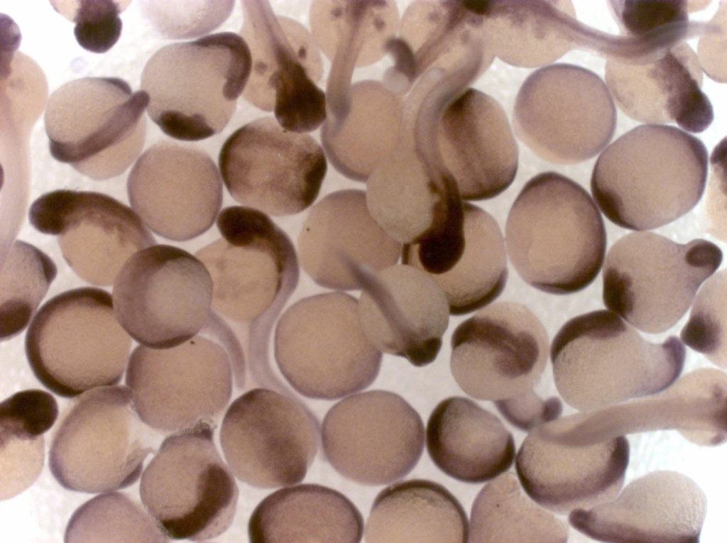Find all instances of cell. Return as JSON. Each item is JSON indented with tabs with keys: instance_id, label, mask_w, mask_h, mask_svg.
<instances>
[{
	"instance_id": "obj_27",
	"label": "cell",
	"mask_w": 727,
	"mask_h": 543,
	"mask_svg": "<svg viewBox=\"0 0 727 543\" xmlns=\"http://www.w3.org/2000/svg\"><path fill=\"white\" fill-rule=\"evenodd\" d=\"M649 398L579 414L583 440L595 444L627 434L676 429L697 444L726 439V375L714 369L687 374Z\"/></svg>"
},
{
	"instance_id": "obj_41",
	"label": "cell",
	"mask_w": 727,
	"mask_h": 543,
	"mask_svg": "<svg viewBox=\"0 0 727 543\" xmlns=\"http://www.w3.org/2000/svg\"><path fill=\"white\" fill-rule=\"evenodd\" d=\"M726 272H718L702 286L682 329L681 341L714 365L726 368Z\"/></svg>"
},
{
	"instance_id": "obj_31",
	"label": "cell",
	"mask_w": 727,
	"mask_h": 543,
	"mask_svg": "<svg viewBox=\"0 0 727 543\" xmlns=\"http://www.w3.org/2000/svg\"><path fill=\"white\" fill-rule=\"evenodd\" d=\"M426 446L440 471L467 483H485L506 472L515 455L513 435L500 419L457 396L443 400L432 412Z\"/></svg>"
},
{
	"instance_id": "obj_36",
	"label": "cell",
	"mask_w": 727,
	"mask_h": 543,
	"mask_svg": "<svg viewBox=\"0 0 727 543\" xmlns=\"http://www.w3.org/2000/svg\"><path fill=\"white\" fill-rule=\"evenodd\" d=\"M566 523L522 491L512 472L486 484L474 501L469 542H565Z\"/></svg>"
},
{
	"instance_id": "obj_34",
	"label": "cell",
	"mask_w": 727,
	"mask_h": 543,
	"mask_svg": "<svg viewBox=\"0 0 727 543\" xmlns=\"http://www.w3.org/2000/svg\"><path fill=\"white\" fill-rule=\"evenodd\" d=\"M366 190L372 216L401 244L426 231L453 194L419 160L408 134L372 172Z\"/></svg>"
},
{
	"instance_id": "obj_33",
	"label": "cell",
	"mask_w": 727,
	"mask_h": 543,
	"mask_svg": "<svg viewBox=\"0 0 727 543\" xmlns=\"http://www.w3.org/2000/svg\"><path fill=\"white\" fill-rule=\"evenodd\" d=\"M466 514L443 486L425 479L395 483L375 498L366 542H469Z\"/></svg>"
},
{
	"instance_id": "obj_12",
	"label": "cell",
	"mask_w": 727,
	"mask_h": 543,
	"mask_svg": "<svg viewBox=\"0 0 727 543\" xmlns=\"http://www.w3.org/2000/svg\"><path fill=\"white\" fill-rule=\"evenodd\" d=\"M147 93L125 80L88 77L70 81L50 97L44 124L51 155L94 180L124 172L143 148Z\"/></svg>"
},
{
	"instance_id": "obj_2",
	"label": "cell",
	"mask_w": 727,
	"mask_h": 543,
	"mask_svg": "<svg viewBox=\"0 0 727 543\" xmlns=\"http://www.w3.org/2000/svg\"><path fill=\"white\" fill-rule=\"evenodd\" d=\"M707 175L708 152L698 138L673 126L640 125L599 155L591 190L612 223L651 230L691 211L704 194Z\"/></svg>"
},
{
	"instance_id": "obj_29",
	"label": "cell",
	"mask_w": 727,
	"mask_h": 543,
	"mask_svg": "<svg viewBox=\"0 0 727 543\" xmlns=\"http://www.w3.org/2000/svg\"><path fill=\"white\" fill-rule=\"evenodd\" d=\"M364 85V98L357 83L329 101V118L321 132L332 165L345 177L361 182H367L395 149L405 127V104L400 96L374 82L370 95L368 82Z\"/></svg>"
},
{
	"instance_id": "obj_40",
	"label": "cell",
	"mask_w": 727,
	"mask_h": 543,
	"mask_svg": "<svg viewBox=\"0 0 727 543\" xmlns=\"http://www.w3.org/2000/svg\"><path fill=\"white\" fill-rule=\"evenodd\" d=\"M144 508L124 493L99 495L71 517L65 542H165L168 538Z\"/></svg>"
},
{
	"instance_id": "obj_5",
	"label": "cell",
	"mask_w": 727,
	"mask_h": 543,
	"mask_svg": "<svg viewBox=\"0 0 727 543\" xmlns=\"http://www.w3.org/2000/svg\"><path fill=\"white\" fill-rule=\"evenodd\" d=\"M603 218L589 194L554 172L530 179L506 221L510 260L530 286L554 295L579 292L598 276L606 251Z\"/></svg>"
},
{
	"instance_id": "obj_16",
	"label": "cell",
	"mask_w": 727,
	"mask_h": 543,
	"mask_svg": "<svg viewBox=\"0 0 727 543\" xmlns=\"http://www.w3.org/2000/svg\"><path fill=\"white\" fill-rule=\"evenodd\" d=\"M231 370L224 348L197 335L166 349L136 347L126 383L139 417L154 431L216 429L231 399Z\"/></svg>"
},
{
	"instance_id": "obj_9",
	"label": "cell",
	"mask_w": 727,
	"mask_h": 543,
	"mask_svg": "<svg viewBox=\"0 0 727 543\" xmlns=\"http://www.w3.org/2000/svg\"><path fill=\"white\" fill-rule=\"evenodd\" d=\"M275 359L288 383L308 398L334 400L367 388L382 352L365 335L358 300L344 292L300 300L280 318Z\"/></svg>"
},
{
	"instance_id": "obj_18",
	"label": "cell",
	"mask_w": 727,
	"mask_h": 543,
	"mask_svg": "<svg viewBox=\"0 0 727 543\" xmlns=\"http://www.w3.org/2000/svg\"><path fill=\"white\" fill-rule=\"evenodd\" d=\"M219 166L236 202L275 216L296 214L311 206L327 170L324 151L313 138L285 131L270 116L229 136Z\"/></svg>"
},
{
	"instance_id": "obj_7",
	"label": "cell",
	"mask_w": 727,
	"mask_h": 543,
	"mask_svg": "<svg viewBox=\"0 0 727 543\" xmlns=\"http://www.w3.org/2000/svg\"><path fill=\"white\" fill-rule=\"evenodd\" d=\"M251 62L248 44L232 32L161 48L141 77L149 117L176 140L197 141L219 133L246 87Z\"/></svg>"
},
{
	"instance_id": "obj_8",
	"label": "cell",
	"mask_w": 727,
	"mask_h": 543,
	"mask_svg": "<svg viewBox=\"0 0 727 543\" xmlns=\"http://www.w3.org/2000/svg\"><path fill=\"white\" fill-rule=\"evenodd\" d=\"M131 346L116 318L110 293L92 287L50 299L35 316L25 339L36 378L66 398L119 383Z\"/></svg>"
},
{
	"instance_id": "obj_26",
	"label": "cell",
	"mask_w": 727,
	"mask_h": 543,
	"mask_svg": "<svg viewBox=\"0 0 727 543\" xmlns=\"http://www.w3.org/2000/svg\"><path fill=\"white\" fill-rule=\"evenodd\" d=\"M362 329L381 352L413 366L433 362L449 324L447 300L434 281L409 265H393L375 275L358 301Z\"/></svg>"
},
{
	"instance_id": "obj_25",
	"label": "cell",
	"mask_w": 727,
	"mask_h": 543,
	"mask_svg": "<svg viewBox=\"0 0 727 543\" xmlns=\"http://www.w3.org/2000/svg\"><path fill=\"white\" fill-rule=\"evenodd\" d=\"M707 510L704 491L690 478L671 471L650 472L614 498L569 513V522L604 542L696 543Z\"/></svg>"
},
{
	"instance_id": "obj_13",
	"label": "cell",
	"mask_w": 727,
	"mask_h": 543,
	"mask_svg": "<svg viewBox=\"0 0 727 543\" xmlns=\"http://www.w3.org/2000/svg\"><path fill=\"white\" fill-rule=\"evenodd\" d=\"M214 429L201 425L173 433L142 475L141 501L167 538L204 542L234 520L239 489L214 444Z\"/></svg>"
},
{
	"instance_id": "obj_38",
	"label": "cell",
	"mask_w": 727,
	"mask_h": 543,
	"mask_svg": "<svg viewBox=\"0 0 727 543\" xmlns=\"http://www.w3.org/2000/svg\"><path fill=\"white\" fill-rule=\"evenodd\" d=\"M384 6H326L329 16H324L323 21L311 18L312 29L317 41L332 36L318 43L332 40L334 43L323 51L332 46L329 57L351 69L367 61L365 54L368 55L372 48L381 56L388 51L394 39L397 13L393 8L383 11Z\"/></svg>"
},
{
	"instance_id": "obj_19",
	"label": "cell",
	"mask_w": 727,
	"mask_h": 543,
	"mask_svg": "<svg viewBox=\"0 0 727 543\" xmlns=\"http://www.w3.org/2000/svg\"><path fill=\"white\" fill-rule=\"evenodd\" d=\"M424 425L399 395L386 390L355 394L334 405L322 425L323 454L346 479L366 486L408 475L424 449Z\"/></svg>"
},
{
	"instance_id": "obj_6",
	"label": "cell",
	"mask_w": 727,
	"mask_h": 543,
	"mask_svg": "<svg viewBox=\"0 0 727 543\" xmlns=\"http://www.w3.org/2000/svg\"><path fill=\"white\" fill-rule=\"evenodd\" d=\"M217 226L222 237L196 253L212 280V310L249 324L248 356L265 358L274 322L298 283L295 247L268 215L253 208L226 207Z\"/></svg>"
},
{
	"instance_id": "obj_14",
	"label": "cell",
	"mask_w": 727,
	"mask_h": 543,
	"mask_svg": "<svg viewBox=\"0 0 727 543\" xmlns=\"http://www.w3.org/2000/svg\"><path fill=\"white\" fill-rule=\"evenodd\" d=\"M616 123L614 101L601 78L565 63L531 74L513 113L518 138L537 156L557 165L595 157L612 139Z\"/></svg>"
},
{
	"instance_id": "obj_23",
	"label": "cell",
	"mask_w": 727,
	"mask_h": 543,
	"mask_svg": "<svg viewBox=\"0 0 727 543\" xmlns=\"http://www.w3.org/2000/svg\"><path fill=\"white\" fill-rule=\"evenodd\" d=\"M133 209L157 235L175 241L208 231L222 207L217 168L202 149L170 141L149 147L127 180Z\"/></svg>"
},
{
	"instance_id": "obj_1",
	"label": "cell",
	"mask_w": 727,
	"mask_h": 543,
	"mask_svg": "<svg viewBox=\"0 0 727 543\" xmlns=\"http://www.w3.org/2000/svg\"><path fill=\"white\" fill-rule=\"evenodd\" d=\"M407 117L417 156L461 200L492 199L513 182L518 145L505 112L491 97L432 82L412 94Z\"/></svg>"
},
{
	"instance_id": "obj_17",
	"label": "cell",
	"mask_w": 727,
	"mask_h": 543,
	"mask_svg": "<svg viewBox=\"0 0 727 543\" xmlns=\"http://www.w3.org/2000/svg\"><path fill=\"white\" fill-rule=\"evenodd\" d=\"M320 426L289 390H251L228 408L220 444L241 481L269 489L301 482L318 450Z\"/></svg>"
},
{
	"instance_id": "obj_37",
	"label": "cell",
	"mask_w": 727,
	"mask_h": 543,
	"mask_svg": "<svg viewBox=\"0 0 727 543\" xmlns=\"http://www.w3.org/2000/svg\"><path fill=\"white\" fill-rule=\"evenodd\" d=\"M619 35L606 33L601 55L637 62L683 42L693 33L686 1H609Z\"/></svg>"
},
{
	"instance_id": "obj_42",
	"label": "cell",
	"mask_w": 727,
	"mask_h": 543,
	"mask_svg": "<svg viewBox=\"0 0 727 543\" xmlns=\"http://www.w3.org/2000/svg\"><path fill=\"white\" fill-rule=\"evenodd\" d=\"M1 500H8L31 486L44 462L47 432L42 427L0 418Z\"/></svg>"
},
{
	"instance_id": "obj_10",
	"label": "cell",
	"mask_w": 727,
	"mask_h": 543,
	"mask_svg": "<svg viewBox=\"0 0 727 543\" xmlns=\"http://www.w3.org/2000/svg\"><path fill=\"white\" fill-rule=\"evenodd\" d=\"M723 253L704 239L682 244L653 232H634L610 248L603 268L607 309L634 327L660 334L685 314Z\"/></svg>"
},
{
	"instance_id": "obj_3",
	"label": "cell",
	"mask_w": 727,
	"mask_h": 543,
	"mask_svg": "<svg viewBox=\"0 0 727 543\" xmlns=\"http://www.w3.org/2000/svg\"><path fill=\"white\" fill-rule=\"evenodd\" d=\"M450 368L459 387L492 401L516 428L530 432L557 419L561 400L535 390L545 370L547 333L525 305L500 302L461 322L451 339Z\"/></svg>"
},
{
	"instance_id": "obj_22",
	"label": "cell",
	"mask_w": 727,
	"mask_h": 543,
	"mask_svg": "<svg viewBox=\"0 0 727 543\" xmlns=\"http://www.w3.org/2000/svg\"><path fill=\"white\" fill-rule=\"evenodd\" d=\"M401 260L434 281L453 316L471 313L493 302L508 278L500 227L483 209L464 201L457 202Z\"/></svg>"
},
{
	"instance_id": "obj_24",
	"label": "cell",
	"mask_w": 727,
	"mask_h": 543,
	"mask_svg": "<svg viewBox=\"0 0 727 543\" xmlns=\"http://www.w3.org/2000/svg\"><path fill=\"white\" fill-rule=\"evenodd\" d=\"M300 264L317 285L362 290L375 274L397 263L402 244L372 216L365 192L344 190L316 204L297 241Z\"/></svg>"
},
{
	"instance_id": "obj_35",
	"label": "cell",
	"mask_w": 727,
	"mask_h": 543,
	"mask_svg": "<svg viewBox=\"0 0 727 543\" xmlns=\"http://www.w3.org/2000/svg\"><path fill=\"white\" fill-rule=\"evenodd\" d=\"M241 37L251 52L252 70L244 97L272 111L275 91L302 67L321 65L315 44L300 24L274 13L268 1H243Z\"/></svg>"
},
{
	"instance_id": "obj_32",
	"label": "cell",
	"mask_w": 727,
	"mask_h": 543,
	"mask_svg": "<svg viewBox=\"0 0 727 543\" xmlns=\"http://www.w3.org/2000/svg\"><path fill=\"white\" fill-rule=\"evenodd\" d=\"M251 542H360L361 514L341 493L318 484L280 489L253 512Z\"/></svg>"
},
{
	"instance_id": "obj_4",
	"label": "cell",
	"mask_w": 727,
	"mask_h": 543,
	"mask_svg": "<svg viewBox=\"0 0 727 543\" xmlns=\"http://www.w3.org/2000/svg\"><path fill=\"white\" fill-rule=\"evenodd\" d=\"M685 356L677 336L648 341L603 309L569 320L550 349L555 386L566 403L581 412L665 390L680 375Z\"/></svg>"
},
{
	"instance_id": "obj_15",
	"label": "cell",
	"mask_w": 727,
	"mask_h": 543,
	"mask_svg": "<svg viewBox=\"0 0 727 543\" xmlns=\"http://www.w3.org/2000/svg\"><path fill=\"white\" fill-rule=\"evenodd\" d=\"M213 283L203 263L186 251L153 245L130 257L118 273L113 297L119 322L140 344L179 346L205 329L212 314Z\"/></svg>"
},
{
	"instance_id": "obj_30",
	"label": "cell",
	"mask_w": 727,
	"mask_h": 543,
	"mask_svg": "<svg viewBox=\"0 0 727 543\" xmlns=\"http://www.w3.org/2000/svg\"><path fill=\"white\" fill-rule=\"evenodd\" d=\"M553 1H476L478 29L493 57L533 68L584 48L585 25Z\"/></svg>"
},
{
	"instance_id": "obj_43",
	"label": "cell",
	"mask_w": 727,
	"mask_h": 543,
	"mask_svg": "<svg viewBox=\"0 0 727 543\" xmlns=\"http://www.w3.org/2000/svg\"><path fill=\"white\" fill-rule=\"evenodd\" d=\"M121 1H79L72 16L74 34L79 45L94 53L109 50L121 33L119 14L124 9Z\"/></svg>"
},
{
	"instance_id": "obj_21",
	"label": "cell",
	"mask_w": 727,
	"mask_h": 543,
	"mask_svg": "<svg viewBox=\"0 0 727 543\" xmlns=\"http://www.w3.org/2000/svg\"><path fill=\"white\" fill-rule=\"evenodd\" d=\"M629 453L625 436L583 445L557 418L530 431L518 452L515 469L532 500L567 515L614 498L623 484Z\"/></svg>"
},
{
	"instance_id": "obj_28",
	"label": "cell",
	"mask_w": 727,
	"mask_h": 543,
	"mask_svg": "<svg viewBox=\"0 0 727 543\" xmlns=\"http://www.w3.org/2000/svg\"><path fill=\"white\" fill-rule=\"evenodd\" d=\"M605 78L613 101L633 120L676 124L694 133L713 121L699 58L684 42L638 62L608 58Z\"/></svg>"
},
{
	"instance_id": "obj_20",
	"label": "cell",
	"mask_w": 727,
	"mask_h": 543,
	"mask_svg": "<svg viewBox=\"0 0 727 543\" xmlns=\"http://www.w3.org/2000/svg\"><path fill=\"white\" fill-rule=\"evenodd\" d=\"M28 218L38 231L58 236L69 266L95 285H111L130 257L156 243L136 213L103 193L50 192L32 204Z\"/></svg>"
},
{
	"instance_id": "obj_11",
	"label": "cell",
	"mask_w": 727,
	"mask_h": 543,
	"mask_svg": "<svg viewBox=\"0 0 727 543\" xmlns=\"http://www.w3.org/2000/svg\"><path fill=\"white\" fill-rule=\"evenodd\" d=\"M124 386L89 392L67 409L49 451V467L65 489L99 493L137 481L157 436L139 417Z\"/></svg>"
},
{
	"instance_id": "obj_39",
	"label": "cell",
	"mask_w": 727,
	"mask_h": 543,
	"mask_svg": "<svg viewBox=\"0 0 727 543\" xmlns=\"http://www.w3.org/2000/svg\"><path fill=\"white\" fill-rule=\"evenodd\" d=\"M56 275L55 264L45 253L21 241L12 244L1 260V341L27 327Z\"/></svg>"
}]
</instances>
